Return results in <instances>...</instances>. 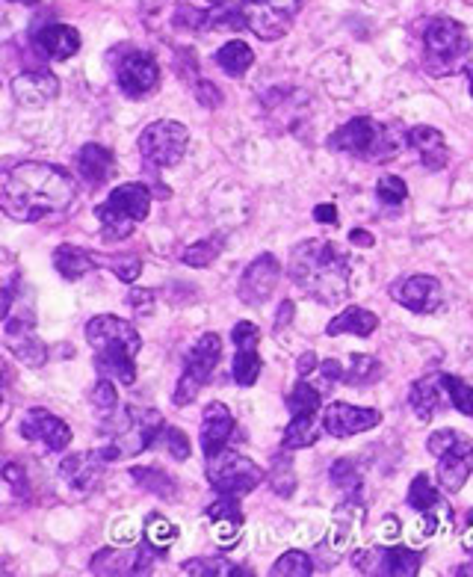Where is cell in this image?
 Segmentation results:
<instances>
[{"label": "cell", "instance_id": "obj_41", "mask_svg": "<svg viewBox=\"0 0 473 577\" xmlns=\"http://www.w3.org/2000/svg\"><path fill=\"white\" fill-rule=\"evenodd\" d=\"M332 483L338 486L340 495H343L346 501H358L361 486H364V474H361V468H358L352 459H338V462L332 465Z\"/></svg>", "mask_w": 473, "mask_h": 577}, {"label": "cell", "instance_id": "obj_62", "mask_svg": "<svg viewBox=\"0 0 473 577\" xmlns=\"http://www.w3.org/2000/svg\"><path fill=\"white\" fill-rule=\"evenodd\" d=\"M465 74H468V89H471V98H473V63L465 69Z\"/></svg>", "mask_w": 473, "mask_h": 577}, {"label": "cell", "instance_id": "obj_5", "mask_svg": "<svg viewBox=\"0 0 473 577\" xmlns=\"http://www.w3.org/2000/svg\"><path fill=\"white\" fill-rule=\"evenodd\" d=\"M408 145V131L397 125H382L370 116H355L329 137V148L352 154L358 160H391Z\"/></svg>", "mask_w": 473, "mask_h": 577}, {"label": "cell", "instance_id": "obj_22", "mask_svg": "<svg viewBox=\"0 0 473 577\" xmlns=\"http://www.w3.org/2000/svg\"><path fill=\"white\" fill-rule=\"evenodd\" d=\"M473 471V441L459 433V438L438 456V483L444 492L456 495L465 489Z\"/></svg>", "mask_w": 473, "mask_h": 577}, {"label": "cell", "instance_id": "obj_60", "mask_svg": "<svg viewBox=\"0 0 473 577\" xmlns=\"http://www.w3.org/2000/svg\"><path fill=\"white\" fill-rule=\"evenodd\" d=\"M382 539H388V542H397V539H400V521H397L394 515L385 518V524H382Z\"/></svg>", "mask_w": 473, "mask_h": 577}, {"label": "cell", "instance_id": "obj_53", "mask_svg": "<svg viewBox=\"0 0 473 577\" xmlns=\"http://www.w3.org/2000/svg\"><path fill=\"white\" fill-rule=\"evenodd\" d=\"M128 302H131V308H134L136 314H151L154 311V290L134 288L131 296H128Z\"/></svg>", "mask_w": 473, "mask_h": 577}, {"label": "cell", "instance_id": "obj_52", "mask_svg": "<svg viewBox=\"0 0 473 577\" xmlns=\"http://www.w3.org/2000/svg\"><path fill=\"white\" fill-rule=\"evenodd\" d=\"M3 480L12 486V492H15L18 498H24V495H27V480H24V471H21L15 462H6V468H3Z\"/></svg>", "mask_w": 473, "mask_h": 577}, {"label": "cell", "instance_id": "obj_9", "mask_svg": "<svg viewBox=\"0 0 473 577\" xmlns=\"http://www.w3.org/2000/svg\"><path fill=\"white\" fill-rule=\"evenodd\" d=\"M190 148V128L172 119L151 122L139 134V154L148 166L154 169H172L184 160Z\"/></svg>", "mask_w": 473, "mask_h": 577}, {"label": "cell", "instance_id": "obj_21", "mask_svg": "<svg viewBox=\"0 0 473 577\" xmlns=\"http://www.w3.org/2000/svg\"><path fill=\"white\" fill-rule=\"evenodd\" d=\"M391 299L414 314H432L444 302V288L435 276H408L391 285Z\"/></svg>", "mask_w": 473, "mask_h": 577}, {"label": "cell", "instance_id": "obj_40", "mask_svg": "<svg viewBox=\"0 0 473 577\" xmlns=\"http://www.w3.org/2000/svg\"><path fill=\"white\" fill-rule=\"evenodd\" d=\"M222 249H225L222 234H210V237H204V240H199V243L187 246V249H184V255H181V261H184L187 267L204 270V267H210V264L222 255Z\"/></svg>", "mask_w": 473, "mask_h": 577}, {"label": "cell", "instance_id": "obj_25", "mask_svg": "<svg viewBox=\"0 0 473 577\" xmlns=\"http://www.w3.org/2000/svg\"><path fill=\"white\" fill-rule=\"evenodd\" d=\"M234 415L228 412V406L225 403H219V400H213V403H207L204 406V415H202V450L204 456L210 459V456H216L219 450H225L228 447V441H231V435H234Z\"/></svg>", "mask_w": 473, "mask_h": 577}, {"label": "cell", "instance_id": "obj_33", "mask_svg": "<svg viewBox=\"0 0 473 577\" xmlns=\"http://www.w3.org/2000/svg\"><path fill=\"white\" fill-rule=\"evenodd\" d=\"M95 219L101 222V237L110 240V243L128 240L136 228V219L128 217L125 211H119V208L110 205V202H104V205L95 208Z\"/></svg>", "mask_w": 473, "mask_h": 577}, {"label": "cell", "instance_id": "obj_7", "mask_svg": "<svg viewBox=\"0 0 473 577\" xmlns=\"http://www.w3.org/2000/svg\"><path fill=\"white\" fill-rule=\"evenodd\" d=\"M219 359H222V338L216 332H204L202 338L190 347L187 359H184V373L178 379L172 403L181 406V409L196 403V397L202 394V388L210 382V376L216 373Z\"/></svg>", "mask_w": 473, "mask_h": 577}, {"label": "cell", "instance_id": "obj_13", "mask_svg": "<svg viewBox=\"0 0 473 577\" xmlns=\"http://www.w3.org/2000/svg\"><path fill=\"white\" fill-rule=\"evenodd\" d=\"M113 57H119L116 63V83L119 89L128 95V98H145L148 92L157 89L160 83V66L151 54L139 51V48H131V45H122Z\"/></svg>", "mask_w": 473, "mask_h": 577}, {"label": "cell", "instance_id": "obj_55", "mask_svg": "<svg viewBox=\"0 0 473 577\" xmlns=\"http://www.w3.org/2000/svg\"><path fill=\"white\" fill-rule=\"evenodd\" d=\"M320 376H323V382H326V388H335L338 385L340 379H343V364H340L338 359H329V361H323L320 367Z\"/></svg>", "mask_w": 473, "mask_h": 577}, {"label": "cell", "instance_id": "obj_34", "mask_svg": "<svg viewBox=\"0 0 473 577\" xmlns=\"http://www.w3.org/2000/svg\"><path fill=\"white\" fill-rule=\"evenodd\" d=\"M385 376V367L376 356H367V353H355L349 359V367L343 370V382L352 385V388H370L376 382H382Z\"/></svg>", "mask_w": 473, "mask_h": 577}, {"label": "cell", "instance_id": "obj_36", "mask_svg": "<svg viewBox=\"0 0 473 577\" xmlns=\"http://www.w3.org/2000/svg\"><path fill=\"white\" fill-rule=\"evenodd\" d=\"M320 438V427L314 424V415H290V424L281 435V450H302V447H311L317 444Z\"/></svg>", "mask_w": 473, "mask_h": 577}, {"label": "cell", "instance_id": "obj_3", "mask_svg": "<svg viewBox=\"0 0 473 577\" xmlns=\"http://www.w3.org/2000/svg\"><path fill=\"white\" fill-rule=\"evenodd\" d=\"M86 341L95 350V367L101 376L122 385L136 382V356L142 350V335L131 320L98 314L86 323Z\"/></svg>", "mask_w": 473, "mask_h": 577}, {"label": "cell", "instance_id": "obj_38", "mask_svg": "<svg viewBox=\"0 0 473 577\" xmlns=\"http://www.w3.org/2000/svg\"><path fill=\"white\" fill-rule=\"evenodd\" d=\"M267 480H270L272 492H275L278 498H290V495L296 492V468H293L290 450H281V453L272 459V468L270 474H267Z\"/></svg>", "mask_w": 473, "mask_h": 577}, {"label": "cell", "instance_id": "obj_39", "mask_svg": "<svg viewBox=\"0 0 473 577\" xmlns=\"http://www.w3.org/2000/svg\"><path fill=\"white\" fill-rule=\"evenodd\" d=\"M320 406H323L320 391H317L308 379L299 376V382H296L293 391L287 394V412H290V415H317Z\"/></svg>", "mask_w": 473, "mask_h": 577}, {"label": "cell", "instance_id": "obj_10", "mask_svg": "<svg viewBox=\"0 0 473 577\" xmlns=\"http://www.w3.org/2000/svg\"><path fill=\"white\" fill-rule=\"evenodd\" d=\"M0 317H3V344H6V350L27 367H42L48 361V347L36 335L33 311L6 305V308H0Z\"/></svg>", "mask_w": 473, "mask_h": 577}, {"label": "cell", "instance_id": "obj_29", "mask_svg": "<svg viewBox=\"0 0 473 577\" xmlns=\"http://www.w3.org/2000/svg\"><path fill=\"white\" fill-rule=\"evenodd\" d=\"M444 379L441 376H423L411 385V394H408V403H411V412L420 418V421H432L441 409V400H444Z\"/></svg>", "mask_w": 473, "mask_h": 577}, {"label": "cell", "instance_id": "obj_57", "mask_svg": "<svg viewBox=\"0 0 473 577\" xmlns=\"http://www.w3.org/2000/svg\"><path fill=\"white\" fill-rule=\"evenodd\" d=\"M320 367V359H317V353H302L299 356V364H296V373L302 376V379H308L314 370Z\"/></svg>", "mask_w": 473, "mask_h": 577}, {"label": "cell", "instance_id": "obj_2", "mask_svg": "<svg viewBox=\"0 0 473 577\" xmlns=\"http://www.w3.org/2000/svg\"><path fill=\"white\" fill-rule=\"evenodd\" d=\"M287 273L305 296L323 305H338L349 293L352 261L332 240H302L290 252Z\"/></svg>", "mask_w": 473, "mask_h": 577}, {"label": "cell", "instance_id": "obj_14", "mask_svg": "<svg viewBox=\"0 0 473 577\" xmlns=\"http://www.w3.org/2000/svg\"><path fill=\"white\" fill-rule=\"evenodd\" d=\"M408 506L423 518V533L432 536L444 524H453V506L441 498L435 483L426 474H417L408 486Z\"/></svg>", "mask_w": 473, "mask_h": 577}, {"label": "cell", "instance_id": "obj_63", "mask_svg": "<svg viewBox=\"0 0 473 577\" xmlns=\"http://www.w3.org/2000/svg\"><path fill=\"white\" fill-rule=\"evenodd\" d=\"M9 3H24V6H33V3H39V0H9Z\"/></svg>", "mask_w": 473, "mask_h": 577}, {"label": "cell", "instance_id": "obj_54", "mask_svg": "<svg viewBox=\"0 0 473 577\" xmlns=\"http://www.w3.org/2000/svg\"><path fill=\"white\" fill-rule=\"evenodd\" d=\"M456 438H459V433H456V430H438V433L429 435L426 447H429V450H432L435 456H441V453H444V450H447V447H450V444H453Z\"/></svg>", "mask_w": 473, "mask_h": 577}, {"label": "cell", "instance_id": "obj_19", "mask_svg": "<svg viewBox=\"0 0 473 577\" xmlns=\"http://www.w3.org/2000/svg\"><path fill=\"white\" fill-rule=\"evenodd\" d=\"M104 453L101 450H86V453H71L60 462V480L71 495H89L104 474Z\"/></svg>", "mask_w": 473, "mask_h": 577}, {"label": "cell", "instance_id": "obj_49", "mask_svg": "<svg viewBox=\"0 0 473 577\" xmlns=\"http://www.w3.org/2000/svg\"><path fill=\"white\" fill-rule=\"evenodd\" d=\"M157 444H163L175 462H187V459H190V438H187V433H184L181 427L166 424L160 438H157Z\"/></svg>", "mask_w": 473, "mask_h": 577}, {"label": "cell", "instance_id": "obj_43", "mask_svg": "<svg viewBox=\"0 0 473 577\" xmlns=\"http://www.w3.org/2000/svg\"><path fill=\"white\" fill-rule=\"evenodd\" d=\"M131 480H134L136 486H142L145 492H154L160 498H175V492H178L175 480L166 477L157 468H131Z\"/></svg>", "mask_w": 473, "mask_h": 577}, {"label": "cell", "instance_id": "obj_12", "mask_svg": "<svg viewBox=\"0 0 473 577\" xmlns=\"http://www.w3.org/2000/svg\"><path fill=\"white\" fill-rule=\"evenodd\" d=\"M352 563L361 575L382 577H414L420 572L423 554L411 551L406 545H388V548H361L352 554Z\"/></svg>", "mask_w": 473, "mask_h": 577}, {"label": "cell", "instance_id": "obj_46", "mask_svg": "<svg viewBox=\"0 0 473 577\" xmlns=\"http://www.w3.org/2000/svg\"><path fill=\"white\" fill-rule=\"evenodd\" d=\"M272 577H311L314 575V563L305 551H287L284 557L275 560L270 569Z\"/></svg>", "mask_w": 473, "mask_h": 577}, {"label": "cell", "instance_id": "obj_64", "mask_svg": "<svg viewBox=\"0 0 473 577\" xmlns=\"http://www.w3.org/2000/svg\"><path fill=\"white\" fill-rule=\"evenodd\" d=\"M204 3H213V6H219V3H225V0H204Z\"/></svg>", "mask_w": 473, "mask_h": 577}, {"label": "cell", "instance_id": "obj_56", "mask_svg": "<svg viewBox=\"0 0 473 577\" xmlns=\"http://www.w3.org/2000/svg\"><path fill=\"white\" fill-rule=\"evenodd\" d=\"M314 219H317L320 225H332V228H335L340 222L338 208H335V205H317V208H314Z\"/></svg>", "mask_w": 473, "mask_h": 577}, {"label": "cell", "instance_id": "obj_61", "mask_svg": "<svg viewBox=\"0 0 473 577\" xmlns=\"http://www.w3.org/2000/svg\"><path fill=\"white\" fill-rule=\"evenodd\" d=\"M456 575H459V577L473 575V563H468V566H462V569H456Z\"/></svg>", "mask_w": 473, "mask_h": 577}, {"label": "cell", "instance_id": "obj_20", "mask_svg": "<svg viewBox=\"0 0 473 577\" xmlns=\"http://www.w3.org/2000/svg\"><path fill=\"white\" fill-rule=\"evenodd\" d=\"M231 338H234V347H237V356H234V382L243 385V388H252L261 376V353H258V341H261V332L255 323L249 320H240L234 329H231Z\"/></svg>", "mask_w": 473, "mask_h": 577}, {"label": "cell", "instance_id": "obj_18", "mask_svg": "<svg viewBox=\"0 0 473 577\" xmlns=\"http://www.w3.org/2000/svg\"><path fill=\"white\" fill-rule=\"evenodd\" d=\"M382 424V412L379 409H364V406H352V403H329L323 409V430L332 438H349V435L367 433L373 427Z\"/></svg>", "mask_w": 473, "mask_h": 577}, {"label": "cell", "instance_id": "obj_42", "mask_svg": "<svg viewBox=\"0 0 473 577\" xmlns=\"http://www.w3.org/2000/svg\"><path fill=\"white\" fill-rule=\"evenodd\" d=\"M181 569H184V575H196V577L246 575L240 566H234V563H228V560H222V557H193V560H187Z\"/></svg>", "mask_w": 473, "mask_h": 577}, {"label": "cell", "instance_id": "obj_26", "mask_svg": "<svg viewBox=\"0 0 473 577\" xmlns=\"http://www.w3.org/2000/svg\"><path fill=\"white\" fill-rule=\"evenodd\" d=\"M408 148L417 151L420 163L429 169V172H441L450 160V148H447V140L438 128L432 125H417L408 131Z\"/></svg>", "mask_w": 473, "mask_h": 577}, {"label": "cell", "instance_id": "obj_6", "mask_svg": "<svg viewBox=\"0 0 473 577\" xmlns=\"http://www.w3.org/2000/svg\"><path fill=\"white\" fill-rule=\"evenodd\" d=\"M471 48L465 24L453 18H432L423 27V69L432 77H447L468 69Z\"/></svg>", "mask_w": 473, "mask_h": 577}, {"label": "cell", "instance_id": "obj_31", "mask_svg": "<svg viewBox=\"0 0 473 577\" xmlns=\"http://www.w3.org/2000/svg\"><path fill=\"white\" fill-rule=\"evenodd\" d=\"M54 267H57V273H60L63 279L77 282V279L89 276V273L98 267V261H95V252H86V249H80V246L63 243V246L54 249Z\"/></svg>", "mask_w": 473, "mask_h": 577}, {"label": "cell", "instance_id": "obj_24", "mask_svg": "<svg viewBox=\"0 0 473 577\" xmlns=\"http://www.w3.org/2000/svg\"><path fill=\"white\" fill-rule=\"evenodd\" d=\"M12 95L21 107H45L60 95V80L51 72H21L12 77Z\"/></svg>", "mask_w": 473, "mask_h": 577}, {"label": "cell", "instance_id": "obj_15", "mask_svg": "<svg viewBox=\"0 0 473 577\" xmlns=\"http://www.w3.org/2000/svg\"><path fill=\"white\" fill-rule=\"evenodd\" d=\"M278 279H281V261L272 252L258 255L246 267V273L240 276V285H237L240 302L249 305V308H258V305L270 302V296L278 288Z\"/></svg>", "mask_w": 473, "mask_h": 577}, {"label": "cell", "instance_id": "obj_11", "mask_svg": "<svg viewBox=\"0 0 473 577\" xmlns=\"http://www.w3.org/2000/svg\"><path fill=\"white\" fill-rule=\"evenodd\" d=\"M299 6L302 0H243L246 30H252L264 42H275L290 30Z\"/></svg>", "mask_w": 473, "mask_h": 577}, {"label": "cell", "instance_id": "obj_51", "mask_svg": "<svg viewBox=\"0 0 473 577\" xmlns=\"http://www.w3.org/2000/svg\"><path fill=\"white\" fill-rule=\"evenodd\" d=\"M196 98H199V104L207 107V110H213V107L222 104V92H219V86L210 83V80H196Z\"/></svg>", "mask_w": 473, "mask_h": 577}, {"label": "cell", "instance_id": "obj_35", "mask_svg": "<svg viewBox=\"0 0 473 577\" xmlns=\"http://www.w3.org/2000/svg\"><path fill=\"white\" fill-rule=\"evenodd\" d=\"M252 63H255V54H252V48H249L246 42H240V39H231V42H225V45L216 51V66L228 74V77H243V74L252 69Z\"/></svg>", "mask_w": 473, "mask_h": 577}, {"label": "cell", "instance_id": "obj_16", "mask_svg": "<svg viewBox=\"0 0 473 577\" xmlns=\"http://www.w3.org/2000/svg\"><path fill=\"white\" fill-rule=\"evenodd\" d=\"M30 45L54 63L71 60L80 51V33L60 21H36L30 27Z\"/></svg>", "mask_w": 473, "mask_h": 577}, {"label": "cell", "instance_id": "obj_30", "mask_svg": "<svg viewBox=\"0 0 473 577\" xmlns=\"http://www.w3.org/2000/svg\"><path fill=\"white\" fill-rule=\"evenodd\" d=\"M379 329V317L370 308L352 305L343 308L338 317H332V323L326 326V335H358V338H370Z\"/></svg>", "mask_w": 473, "mask_h": 577}, {"label": "cell", "instance_id": "obj_37", "mask_svg": "<svg viewBox=\"0 0 473 577\" xmlns=\"http://www.w3.org/2000/svg\"><path fill=\"white\" fill-rule=\"evenodd\" d=\"M142 536H145V542H148L157 554H166V551L172 548V542L178 539V527H175L169 518H163L160 512H151V515L145 518Z\"/></svg>", "mask_w": 473, "mask_h": 577}, {"label": "cell", "instance_id": "obj_47", "mask_svg": "<svg viewBox=\"0 0 473 577\" xmlns=\"http://www.w3.org/2000/svg\"><path fill=\"white\" fill-rule=\"evenodd\" d=\"M122 400H119V391H116V379H107V376H101L98 382H95V391H92V406L101 412V418H110V415H116L122 406H119Z\"/></svg>", "mask_w": 473, "mask_h": 577}, {"label": "cell", "instance_id": "obj_32", "mask_svg": "<svg viewBox=\"0 0 473 577\" xmlns=\"http://www.w3.org/2000/svg\"><path fill=\"white\" fill-rule=\"evenodd\" d=\"M110 205H116L119 211H125L128 217H134L136 222H142V219L148 217V211H151V190L145 187V184H122V187H116L113 193H110V199H107Z\"/></svg>", "mask_w": 473, "mask_h": 577}, {"label": "cell", "instance_id": "obj_45", "mask_svg": "<svg viewBox=\"0 0 473 577\" xmlns=\"http://www.w3.org/2000/svg\"><path fill=\"white\" fill-rule=\"evenodd\" d=\"M444 391L453 403L456 412H462L465 418H473V385L465 382L462 376H453V373H444Z\"/></svg>", "mask_w": 473, "mask_h": 577}, {"label": "cell", "instance_id": "obj_1", "mask_svg": "<svg viewBox=\"0 0 473 577\" xmlns=\"http://www.w3.org/2000/svg\"><path fill=\"white\" fill-rule=\"evenodd\" d=\"M74 199L77 181L57 163L21 160L0 175V205L18 222H42L66 214Z\"/></svg>", "mask_w": 473, "mask_h": 577}, {"label": "cell", "instance_id": "obj_27", "mask_svg": "<svg viewBox=\"0 0 473 577\" xmlns=\"http://www.w3.org/2000/svg\"><path fill=\"white\" fill-rule=\"evenodd\" d=\"M77 172L89 187H104L116 172V157L107 145L86 143L77 151Z\"/></svg>", "mask_w": 473, "mask_h": 577}, {"label": "cell", "instance_id": "obj_50", "mask_svg": "<svg viewBox=\"0 0 473 577\" xmlns=\"http://www.w3.org/2000/svg\"><path fill=\"white\" fill-rule=\"evenodd\" d=\"M204 515H207L210 521H240V524H243V509H240L234 495H219L213 504L204 509Z\"/></svg>", "mask_w": 473, "mask_h": 577}, {"label": "cell", "instance_id": "obj_59", "mask_svg": "<svg viewBox=\"0 0 473 577\" xmlns=\"http://www.w3.org/2000/svg\"><path fill=\"white\" fill-rule=\"evenodd\" d=\"M349 240H352V246H361V249H370V246L376 243L373 234L364 231V228H352V231H349Z\"/></svg>", "mask_w": 473, "mask_h": 577}, {"label": "cell", "instance_id": "obj_48", "mask_svg": "<svg viewBox=\"0 0 473 577\" xmlns=\"http://www.w3.org/2000/svg\"><path fill=\"white\" fill-rule=\"evenodd\" d=\"M376 196H379V202H382V205L397 208V205H403V202L408 199L406 181H403L400 175H382V178H379V184H376Z\"/></svg>", "mask_w": 473, "mask_h": 577}, {"label": "cell", "instance_id": "obj_58", "mask_svg": "<svg viewBox=\"0 0 473 577\" xmlns=\"http://www.w3.org/2000/svg\"><path fill=\"white\" fill-rule=\"evenodd\" d=\"M293 320V302L290 299H284L281 305H278V317H275V332H281L287 323Z\"/></svg>", "mask_w": 473, "mask_h": 577}, {"label": "cell", "instance_id": "obj_44", "mask_svg": "<svg viewBox=\"0 0 473 577\" xmlns=\"http://www.w3.org/2000/svg\"><path fill=\"white\" fill-rule=\"evenodd\" d=\"M95 261H98V267H107L113 276H119L128 285H134L142 276V258H136V255H98L95 252Z\"/></svg>", "mask_w": 473, "mask_h": 577}, {"label": "cell", "instance_id": "obj_8", "mask_svg": "<svg viewBox=\"0 0 473 577\" xmlns=\"http://www.w3.org/2000/svg\"><path fill=\"white\" fill-rule=\"evenodd\" d=\"M264 471L261 465H255L252 459H246L237 450H219L216 456L207 459V483L219 492V495H249L261 486Z\"/></svg>", "mask_w": 473, "mask_h": 577}, {"label": "cell", "instance_id": "obj_28", "mask_svg": "<svg viewBox=\"0 0 473 577\" xmlns=\"http://www.w3.org/2000/svg\"><path fill=\"white\" fill-rule=\"evenodd\" d=\"M364 527V506L358 501H343L332 515V530H329V545L343 554L358 542V533Z\"/></svg>", "mask_w": 473, "mask_h": 577}, {"label": "cell", "instance_id": "obj_17", "mask_svg": "<svg viewBox=\"0 0 473 577\" xmlns=\"http://www.w3.org/2000/svg\"><path fill=\"white\" fill-rule=\"evenodd\" d=\"M154 554H157V551H154L148 542L134 545V548L116 545V548L101 551V554L92 560V572H95V575H148Z\"/></svg>", "mask_w": 473, "mask_h": 577}, {"label": "cell", "instance_id": "obj_23", "mask_svg": "<svg viewBox=\"0 0 473 577\" xmlns=\"http://www.w3.org/2000/svg\"><path fill=\"white\" fill-rule=\"evenodd\" d=\"M21 435L27 441L45 444L48 450H66L68 444H71V427L63 418H57L54 412H48V409H30L21 418Z\"/></svg>", "mask_w": 473, "mask_h": 577}, {"label": "cell", "instance_id": "obj_4", "mask_svg": "<svg viewBox=\"0 0 473 577\" xmlns=\"http://www.w3.org/2000/svg\"><path fill=\"white\" fill-rule=\"evenodd\" d=\"M166 421L157 409H148V406H122L116 415L104 418V433L110 435L107 447H101L104 459L107 462H116V459H131L142 450H151L157 447V438L163 433Z\"/></svg>", "mask_w": 473, "mask_h": 577}]
</instances>
